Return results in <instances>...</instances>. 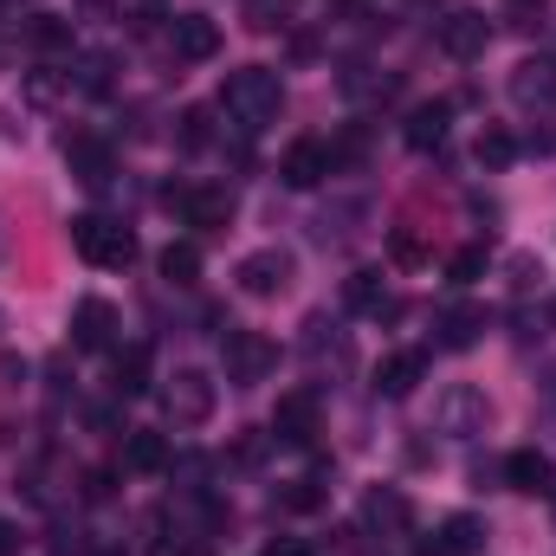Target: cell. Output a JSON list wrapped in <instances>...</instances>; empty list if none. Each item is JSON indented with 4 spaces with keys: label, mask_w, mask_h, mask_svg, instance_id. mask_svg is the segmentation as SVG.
I'll use <instances>...</instances> for the list:
<instances>
[{
    "label": "cell",
    "mask_w": 556,
    "mask_h": 556,
    "mask_svg": "<svg viewBox=\"0 0 556 556\" xmlns=\"http://www.w3.org/2000/svg\"><path fill=\"white\" fill-rule=\"evenodd\" d=\"M220 111H227L240 130H266V124H278V111H285V78H278L273 65H240V72H227Z\"/></svg>",
    "instance_id": "cell-1"
},
{
    "label": "cell",
    "mask_w": 556,
    "mask_h": 556,
    "mask_svg": "<svg viewBox=\"0 0 556 556\" xmlns=\"http://www.w3.org/2000/svg\"><path fill=\"white\" fill-rule=\"evenodd\" d=\"M72 247H78V260H91L104 273H124L137 260V233L124 220H111V214H78L72 220Z\"/></svg>",
    "instance_id": "cell-2"
},
{
    "label": "cell",
    "mask_w": 556,
    "mask_h": 556,
    "mask_svg": "<svg viewBox=\"0 0 556 556\" xmlns=\"http://www.w3.org/2000/svg\"><path fill=\"white\" fill-rule=\"evenodd\" d=\"M162 408H168L175 427H201V420H214V408H220V382L207 369H175L168 389H162Z\"/></svg>",
    "instance_id": "cell-3"
},
{
    "label": "cell",
    "mask_w": 556,
    "mask_h": 556,
    "mask_svg": "<svg viewBox=\"0 0 556 556\" xmlns=\"http://www.w3.org/2000/svg\"><path fill=\"white\" fill-rule=\"evenodd\" d=\"M433 427H440V433H453V440H472V433H485V427H492V402H485V389H472V382H453V389L433 402Z\"/></svg>",
    "instance_id": "cell-4"
},
{
    "label": "cell",
    "mask_w": 556,
    "mask_h": 556,
    "mask_svg": "<svg viewBox=\"0 0 556 556\" xmlns=\"http://www.w3.org/2000/svg\"><path fill=\"white\" fill-rule=\"evenodd\" d=\"M220 363H227V382H233V389H260V382L273 376L278 350L260 337V330H227V350H220Z\"/></svg>",
    "instance_id": "cell-5"
},
{
    "label": "cell",
    "mask_w": 556,
    "mask_h": 556,
    "mask_svg": "<svg viewBox=\"0 0 556 556\" xmlns=\"http://www.w3.org/2000/svg\"><path fill=\"white\" fill-rule=\"evenodd\" d=\"M291 273H298V260H291L285 247H260V253H247V260L233 266V278H240L247 298H278V291L291 285Z\"/></svg>",
    "instance_id": "cell-6"
},
{
    "label": "cell",
    "mask_w": 556,
    "mask_h": 556,
    "mask_svg": "<svg viewBox=\"0 0 556 556\" xmlns=\"http://www.w3.org/2000/svg\"><path fill=\"white\" fill-rule=\"evenodd\" d=\"M485 46H492V20H485V13L459 7V13L440 20V52H446V59L472 65V59H485Z\"/></svg>",
    "instance_id": "cell-7"
},
{
    "label": "cell",
    "mask_w": 556,
    "mask_h": 556,
    "mask_svg": "<svg viewBox=\"0 0 556 556\" xmlns=\"http://www.w3.org/2000/svg\"><path fill=\"white\" fill-rule=\"evenodd\" d=\"M72 350H117V304L111 298H78L72 304Z\"/></svg>",
    "instance_id": "cell-8"
},
{
    "label": "cell",
    "mask_w": 556,
    "mask_h": 556,
    "mask_svg": "<svg viewBox=\"0 0 556 556\" xmlns=\"http://www.w3.org/2000/svg\"><path fill=\"white\" fill-rule=\"evenodd\" d=\"M505 91L525 111H556V59H518L511 78H505Z\"/></svg>",
    "instance_id": "cell-9"
},
{
    "label": "cell",
    "mask_w": 556,
    "mask_h": 556,
    "mask_svg": "<svg viewBox=\"0 0 556 556\" xmlns=\"http://www.w3.org/2000/svg\"><path fill=\"white\" fill-rule=\"evenodd\" d=\"M505 485H511V492H525V498H556V466H551V453H538V446H518V453H505Z\"/></svg>",
    "instance_id": "cell-10"
},
{
    "label": "cell",
    "mask_w": 556,
    "mask_h": 556,
    "mask_svg": "<svg viewBox=\"0 0 556 556\" xmlns=\"http://www.w3.org/2000/svg\"><path fill=\"white\" fill-rule=\"evenodd\" d=\"M273 440H285V446H311V440H317V395H311V389H291V395H278V408H273Z\"/></svg>",
    "instance_id": "cell-11"
},
{
    "label": "cell",
    "mask_w": 556,
    "mask_h": 556,
    "mask_svg": "<svg viewBox=\"0 0 556 556\" xmlns=\"http://www.w3.org/2000/svg\"><path fill=\"white\" fill-rule=\"evenodd\" d=\"M330 168H337V162H330V142H324V137H298L291 149H285V162H278L285 188H317Z\"/></svg>",
    "instance_id": "cell-12"
},
{
    "label": "cell",
    "mask_w": 556,
    "mask_h": 556,
    "mask_svg": "<svg viewBox=\"0 0 556 556\" xmlns=\"http://www.w3.org/2000/svg\"><path fill=\"white\" fill-rule=\"evenodd\" d=\"M168 46H175V59H188V65H207V59L220 52V26H214L207 13H175V26H168Z\"/></svg>",
    "instance_id": "cell-13"
},
{
    "label": "cell",
    "mask_w": 556,
    "mask_h": 556,
    "mask_svg": "<svg viewBox=\"0 0 556 556\" xmlns=\"http://www.w3.org/2000/svg\"><path fill=\"white\" fill-rule=\"evenodd\" d=\"M420 382H427V350H395V356H382V369H376V395H382V402H408Z\"/></svg>",
    "instance_id": "cell-14"
},
{
    "label": "cell",
    "mask_w": 556,
    "mask_h": 556,
    "mask_svg": "<svg viewBox=\"0 0 556 556\" xmlns=\"http://www.w3.org/2000/svg\"><path fill=\"white\" fill-rule=\"evenodd\" d=\"M175 207H181V220L201 227V233H214V227L233 220V194H227V188H181Z\"/></svg>",
    "instance_id": "cell-15"
},
{
    "label": "cell",
    "mask_w": 556,
    "mask_h": 556,
    "mask_svg": "<svg viewBox=\"0 0 556 556\" xmlns=\"http://www.w3.org/2000/svg\"><path fill=\"white\" fill-rule=\"evenodd\" d=\"M65 162H72V175H78L85 188H104V181L117 175V155H111L104 137H72L65 142Z\"/></svg>",
    "instance_id": "cell-16"
},
{
    "label": "cell",
    "mask_w": 556,
    "mask_h": 556,
    "mask_svg": "<svg viewBox=\"0 0 556 556\" xmlns=\"http://www.w3.org/2000/svg\"><path fill=\"white\" fill-rule=\"evenodd\" d=\"M343 304H350V311H363V317H395V311H402V304L389 298V285H382L376 266H363V273L343 278Z\"/></svg>",
    "instance_id": "cell-17"
},
{
    "label": "cell",
    "mask_w": 556,
    "mask_h": 556,
    "mask_svg": "<svg viewBox=\"0 0 556 556\" xmlns=\"http://www.w3.org/2000/svg\"><path fill=\"white\" fill-rule=\"evenodd\" d=\"M111 395H117V402H137V395H149V343L111 350Z\"/></svg>",
    "instance_id": "cell-18"
},
{
    "label": "cell",
    "mask_w": 556,
    "mask_h": 556,
    "mask_svg": "<svg viewBox=\"0 0 556 556\" xmlns=\"http://www.w3.org/2000/svg\"><path fill=\"white\" fill-rule=\"evenodd\" d=\"M363 525H376V531H408V525H415V505H408V492H395V485L369 492V498H363Z\"/></svg>",
    "instance_id": "cell-19"
},
{
    "label": "cell",
    "mask_w": 556,
    "mask_h": 556,
    "mask_svg": "<svg viewBox=\"0 0 556 556\" xmlns=\"http://www.w3.org/2000/svg\"><path fill=\"white\" fill-rule=\"evenodd\" d=\"M26 39H33L39 52H52V59H72V46H78V33H72L65 13H33V20H26Z\"/></svg>",
    "instance_id": "cell-20"
},
{
    "label": "cell",
    "mask_w": 556,
    "mask_h": 556,
    "mask_svg": "<svg viewBox=\"0 0 556 556\" xmlns=\"http://www.w3.org/2000/svg\"><path fill=\"white\" fill-rule=\"evenodd\" d=\"M479 330H485V311L453 304V311L440 317V350H472V343H479Z\"/></svg>",
    "instance_id": "cell-21"
},
{
    "label": "cell",
    "mask_w": 556,
    "mask_h": 556,
    "mask_svg": "<svg viewBox=\"0 0 556 556\" xmlns=\"http://www.w3.org/2000/svg\"><path fill=\"white\" fill-rule=\"evenodd\" d=\"M479 551H485V525L472 511H459V518L440 525V556H479Z\"/></svg>",
    "instance_id": "cell-22"
},
{
    "label": "cell",
    "mask_w": 556,
    "mask_h": 556,
    "mask_svg": "<svg viewBox=\"0 0 556 556\" xmlns=\"http://www.w3.org/2000/svg\"><path fill=\"white\" fill-rule=\"evenodd\" d=\"M124 466H130V472H162V466H168V433L137 427V433L124 440Z\"/></svg>",
    "instance_id": "cell-23"
},
{
    "label": "cell",
    "mask_w": 556,
    "mask_h": 556,
    "mask_svg": "<svg viewBox=\"0 0 556 556\" xmlns=\"http://www.w3.org/2000/svg\"><path fill=\"white\" fill-rule=\"evenodd\" d=\"M446 117H453V104H420L408 117V149H440L446 142Z\"/></svg>",
    "instance_id": "cell-24"
},
{
    "label": "cell",
    "mask_w": 556,
    "mask_h": 556,
    "mask_svg": "<svg viewBox=\"0 0 556 556\" xmlns=\"http://www.w3.org/2000/svg\"><path fill=\"white\" fill-rule=\"evenodd\" d=\"M472 155H479V168H492V175H498V168H511V162H518V137H511V130H498V124H485L479 142H472Z\"/></svg>",
    "instance_id": "cell-25"
},
{
    "label": "cell",
    "mask_w": 556,
    "mask_h": 556,
    "mask_svg": "<svg viewBox=\"0 0 556 556\" xmlns=\"http://www.w3.org/2000/svg\"><path fill=\"white\" fill-rule=\"evenodd\" d=\"M162 278H168V285H194V278H201V253H194L188 240L162 247Z\"/></svg>",
    "instance_id": "cell-26"
},
{
    "label": "cell",
    "mask_w": 556,
    "mask_h": 556,
    "mask_svg": "<svg viewBox=\"0 0 556 556\" xmlns=\"http://www.w3.org/2000/svg\"><path fill=\"white\" fill-rule=\"evenodd\" d=\"M273 505L278 511H317V505H324V479H285Z\"/></svg>",
    "instance_id": "cell-27"
},
{
    "label": "cell",
    "mask_w": 556,
    "mask_h": 556,
    "mask_svg": "<svg viewBox=\"0 0 556 556\" xmlns=\"http://www.w3.org/2000/svg\"><path fill=\"white\" fill-rule=\"evenodd\" d=\"M446 278H453V285H479V278H485V247H459V253L446 260Z\"/></svg>",
    "instance_id": "cell-28"
},
{
    "label": "cell",
    "mask_w": 556,
    "mask_h": 556,
    "mask_svg": "<svg viewBox=\"0 0 556 556\" xmlns=\"http://www.w3.org/2000/svg\"><path fill=\"white\" fill-rule=\"evenodd\" d=\"M498 13H505V26H518V33H531V26H544V20H551V13H544V0H505Z\"/></svg>",
    "instance_id": "cell-29"
},
{
    "label": "cell",
    "mask_w": 556,
    "mask_h": 556,
    "mask_svg": "<svg viewBox=\"0 0 556 556\" xmlns=\"http://www.w3.org/2000/svg\"><path fill=\"white\" fill-rule=\"evenodd\" d=\"M78 492H85V498H91V505H104V498H111V492H117V472H111V466H91V472H85V479H78Z\"/></svg>",
    "instance_id": "cell-30"
},
{
    "label": "cell",
    "mask_w": 556,
    "mask_h": 556,
    "mask_svg": "<svg viewBox=\"0 0 556 556\" xmlns=\"http://www.w3.org/2000/svg\"><path fill=\"white\" fill-rule=\"evenodd\" d=\"M207 142V111H181V149H201Z\"/></svg>",
    "instance_id": "cell-31"
},
{
    "label": "cell",
    "mask_w": 556,
    "mask_h": 556,
    "mask_svg": "<svg viewBox=\"0 0 556 556\" xmlns=\"http://www.w3.org/2000/svg\"><path fill=\"white\" fill-rule=\"evenodd\" d=\"M78 85H85V91H104V85H111V59H104V52H98V59H85Z\"/></svg>",
    "instance_id": "cell-32"
},
{
    "label": "cell",
    "mask_w": 556,
    "mask_h": 556,
    "mask_svg": "<svg viewBox=\"0 0 556 556\" xmlns=\"http://www.w3.org/2000/svg\"><path fill=\"white\" fill-rule=\"evenodd\" d=\"M389 253H395V266H420V240H415V233H395V240H389Z\"/></svg>",
    "instance_id": "cell-33"
},
{
    "label": "cell",
    "mask_w": 556,
    "mask_h": 556,
    "mask_svg": "<svg viewBox=\"0 0 556 556\" xmlns=\"http://www.w3.org/2000/svg\"><path fill=\"white\" fill-rule=\"evenodd\" d=\"M162 20H168V13H162V0H142V7H137V33H155Z\"/></svg>",
    "instance_id": "cell-34"
},
{
    "label": "cell",
    "mask_w": 556,
    "mask_h": 556,
    "mask_svg": "<svg viewBox=\"0 0 556 556\" xmlns=\"http://www.w3.org/2000/svg\"><path fill=\"white\" fill-rule=\"evenodd\" d=\"M518 149H531V155H551V149H556V130H531Z\"/></svg>",
    "instance_id": "cell-35"
},
{
    "label": "cell",
    "mask_w": 556,
    "mask_h": 556,
    "mask_svg": "<svg viewBox=\"0 0 556 556\" xmlns=\"http://www.w3.org/2000/svg\"><path fill=\"white\" fill-rule=\"evenodd\" d=\"M266 556H311V544H298V538H278V544H266Z\"/></svg>",
    "instance_id": "cell-36"
},
{
    "label": "cell",
    "mask_w": 556,
    "mask_h": 556,
    "mask_svg": "<svg viewBox=\"0 0 556 556\" xmlns=\"http://www.w3.org/2000/svg\"><path fill=\"white\" fill-rule=\"evenodd\" d=\"M20 551V531H13V525H0V556H13Z\"/></svg>",
    "instance_id": "cell-37"
},
{
    "label": "cell",
    "mask_w": 556,
    "mask_h": 556,
    "mask_svg": "<svg viewBox=\"0 0 556 556\" xmlns=\"http://www.w3.org/2000/svg\"><path fill=\"white\" fill-rule=\"evenodd\" d=\"M551 317H556V298H551Z\"/></svg>",
    "instance_id": "cell-38"
},
{
    "label": "cell",
    "mask_w": 556,
    "mask_h": 556,
    "mask_svg": "<svg viewBox=\"0 0 556 556\" xmlns=\"http://www.w3.org/2000/svg\"><path fill=\"white\" fill-rule=\"evenodd\" d=\"M0 324H7V317H0Z\"/></svg>",
    "instance_id": "cell-39"
}]
</instances>
